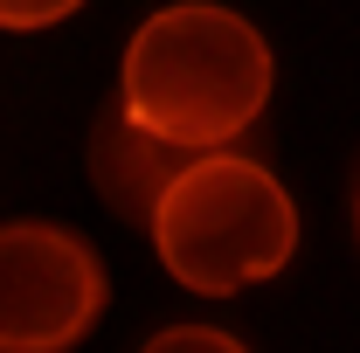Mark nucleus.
Masks as SVG:
<instances>
[{"instance_id":"obj_7","label":"nucleus","mask_w":360,"mask_h":353,"mask_svg":"<svg viewBox=\"0 0 360 353\" xmlns=\"http://www.w3.org/2000/svg\"><path fill=\"white\" fill-rule=\"evenodd\" d=\"M354 229H360V194H354Z\"/></svg>"},{"instance_id":"obj_3","label":"nucleus","mask_w":360,"mask_h":353,"mask_svg":"<svg viewBox=\"0 0 360 353\" xmlns=\"http://www.w3.org/2000/svg\"><path fill=\"white\" fill-rule=\"evenodd\" d=\"M104 312V264L63 222L0 229V353H70Z\"/></svg>"},{"instance_id":"obj_1","label":"nucleus","mask_w":360,"mask_h":353,"mask_svg":"<svg viewBox=\"0 0 360 353\" xmlns=\"http://www.w3.org/2000/svg\"><path fill=\"white\" fill-rule=\"evenodd\" d=\"M264 104H270V42L236 7L174 0L132 28L125 63H118V111L153 146H174L180 160L222 153L236 132L257 125Z\"/></svg>"},{"instance_id":"obj_2","label":"nucleus","mask_w":360,"mask_h":353,"mask_svg":"<svg viewBox=\"0 0 360 353\" xmlns=\"http://www.w3.org/2000/svg\"><path fill=\"white\" fill-rule=\"evenodd\" d=\"M153 250L174 284L201 298H236L243 284H264L298 250V208L264 160L243 153H201L187 160L160 208H153Z\"/></svg>"},{"instance_id":"obj_5","label":"nucleus","mask_w":360,"mask_h":353,"mask_svg":"<svg viewBox=\"0 0 360 353\" xmlns=\"http://www.w3.org/2000/svg\"><path fill=\"white\" fill-rule=\"evenodd\" d=\"M139 353H250V347L222 326H160Z\"/></svg>"},{"instance_id":"obj_4","label":"nucleus","mask_w":360,"mask_h":353,"mask_svg":"<svg viewBox=\"0 0 360 353\" xmlns=\"http://www.w3.org/2000/svg\"><path fill=\"white\" fill-rule=\"evenodd\" d=\"M187 160H180L174 146H153V139L125 125V111L111 104L104 118H97V132H90V180H97V194L111 201V208H125V215H146L160 208V194H167V180L180 174Z\"/></svg>"},{"instance_id":"obj_6","label":"nucleus","mask_w":360,"mask_h":353,"mask_svg":"<svg viewBox=\"0 0 360 353\" xmlns=\"http://www.w3.org/2000/svg\"><path fill=\"white\" fill-rule=\"evenodd\" d=\"M84 0H0V28H14V35H35V28H56V21H70Z\"/></svg>"}]
</instances>
